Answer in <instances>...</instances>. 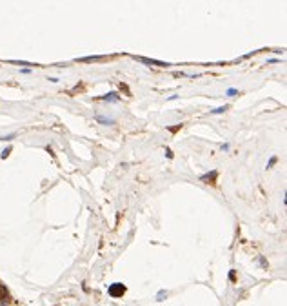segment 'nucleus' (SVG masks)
<instances>
[{
    "instance_id": "4",
    "label": "nucleus",
    "mask_w": 287,
    "mask_h": 306,
    "mask_svg": "<svg viewBox=\"0 0 287 306\" xmlns=\"http://www.w3.org/2000/svg\"><path fill=\"white\" fill-rule=\"evenodd\" d=\"M96 120L98 122H102V124H115V119H109V117H96Z\"/></svg>"
},
{
    "instance_id": "8",
    "label": "nucleus",
    "mask_w": 287,
    "mask_h": 306,
    "mask_svg": "<svg viewBox=\"0 0 287 306\" xmlns=\"http://www.w3.org/2000/svg\"><path fill=\"white\" fill-rule=\"evenodd\" d=\"M9 153H11V148H7V149H4V151H2V159H6V157H7Z\"/></svg>"
},
{
    "instance_id": "3",
    "label": "nucleus",
    "mask_w": 287,
    "mask_h": 306,
    "mask_svg": "<svg viewBox=\"0 0 287 306\" xmlns=\"http://www.w3.org/2000/svg\"><path fill=\"white\" fill-rule=\"evenodd\" d=\"M214 179H216V171H213L211 175H204V177H202V181H205V182H211V184H216V182H214Z\"/></svg>"
},
{
    "instance_id": "11",
    "label": "nucleus",
    "mask_w": 287,
    "mask_h": 306,
    "mask_svg": "<svg viewBox=\"0 0 287 306\" xmlns=\"http://www.w3.org/2000/svg\"><path fill=\"white\" fill-rule=\"evenodd\" d=\"M236 93H238L236 89H227V95H236Z\"/></svg>"
},
{
    "instance_id": "10",
    "label": "nucleus",
    "mask_w": 287,
    "mask_h": 306,
    "mask_svg": "<svg viewBox=\"0 0 287 306\" xmlns=\"http://www.w3.org/2000/svg\"><path fill=\"white\" fill-rule=\"evenodd\" d=\"M165 155H167V159H173V151L171 149H165Z\"/></svg>"
},
{
    "instance_id": "1",
    "label": "nucleus",
    "mask_w": 287,
    "mask_h": 306,
    "mask_svg": "<svg viewBox=\"0 0 287 306\" xmlns=\"http://www.w3.org/2000/svg\"><path fill=\"white\" fill-rule=\"evenodd\" d=\"M126 293V286L120 284V283H115V284L109 286V295L111 297H122Z\"/></svg>"
},
{
    "instance_id": "2",
    "label": "nucleus",
    "mask_w": 287,
    "mask_h": 306,
    "mask_svg": "<svg viewBox=\"0 0 287 306\" xmlns=\"http://www.w3.org/2000/svg\"><path fill=\"white\" fill-rule=\"evenodd\" d=\"M136 60L142 62V64H147V66H158V67H167L169 64L162 60H153V59H144V57H136Z\"/></svg>"
},
{
    "instance_id": "7",
    "label": "nucleus",
    "mask_w": 287,
    "mask_h": 306,
    "mask_svg": "<svg viewBox=\"0 0 287 306\" xmlns=\"http://www.w3.org/2000/svg\"><path fill=\"white\" fill-rule=\"evenodd\" d=\"M7 297V290H6V286H2L0 283V299H6Z\"/></svg>"
},
{
    "instance_id": "6",
    "label": "nucleus",
    "mask_w": 287,
    "mask_h": 306,
    "mask_svg": "<svg viewBox=\"0 0 287 306\" xmlns=\"http://www.w3.org/2000/svg\"><path fill=\"white\" fill-rule=\"evenodd\" d=\"M229 109V106H222V108H216V109H213L211 113H214V115H218V113H224V111H227Z\"/></svg>"
},
{
    "instance_id": "5",
    "label": "nucleus",
    "mask_w": 287,
    "mask_h": 306,
    "mask_svg": "<svg viewBox=\"0 0 287 306\" xmlns=\"http://www.w3.org/2000/svg\"><path fill=\"white\" fill-rule=\"evenodd\" d=\"M102 99H104V100H118L120 97H118L116 93H107V95H102Z\"/></svg>"
},
{
    "instance_id": "9",
    "label": "nucleus",
    "mask_w": 287,
    "mask_h": 306,
    "mask_svg": "<svg viewBox=\"0 0 287 306\" xmlns=\"http://www.w3.org/2000/svg\"><path fill=\"white\" fill-rule=\"evenodd\" d=\"M180 128H182V124H178V126H174V128H171V133H176V131H178Z\"/></svg>"
}]
</instances>
